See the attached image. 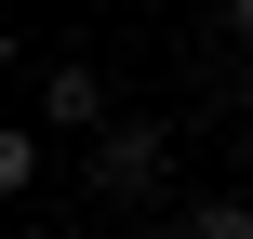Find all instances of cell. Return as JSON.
I'll return each mask as SVG.
<instances>
[{
    "mask_svg": "<svg viewBox=\"0 0 253 239\" xmlns=\"http://www.w3.org/2000/svg\"><path fill=\"white\" fill-rule=\"evenodd\" d=\"M13 239H53V226H13Z\"/></svg>",
    "mask_w": 253,
    "mask_h": 239,
    "instance_id": "obj_7",
    "label": "cell"
},
{
    "mask_svg": "<svg viewBox=\"0 0 253 239\" xmlns=\"http://www.w3.org/2000/svg\"><path fill=\"white\" fill-rule=\"evenodd\" d=\"M27 186H40V133L13 120V133H0V200H27Z\"/></svg>",
    "mask_w": 253,
    "mask_h": 239,
    "instance_id": "obj_4",
    "label": "cell"
},
{
    "mask_svg": "<svg viewBox=\"0 0 253 239\" xmlns=\"http://www.w3.org/2000/svg\"><path fill=\"white\" fill-rule=\"evenodd\" d=\"M173 239H253V200H187Z\"/></svg>",
    "mask_w": 253,
    "mask_h": 239,
    "instance_id": "obj_3",
    "label": "cell"
},
{
    "mask_svg": "<svg viewBox=\"0 0 253 239\" xmlns=\"http://www.w3.org/2000/svg\"><path fill=\"white\" fill-rule=\"evenodd\" d=\"M40 133H107V80L93 67H40Z\"/></svg>",
    "mask_w": 253,
    "mask_h": 239,
    "instance_id": "obj_2",
    "label": "cell"
},
{
    "mask_svg": "<svg viewBox=\"0 0 253 239\" xmlns=\"http://www.w3.org/2000/svg\"><path fill=\"white\" fill-rule=\"evenodd\" d=\"M160 160H173V133H160V120H107V133H93V186H107V200H147V186H160Z\"/></svg>",
    "mask_w": 253,
    "mask_h": 239,
    "instance_id": "obj_1",
    "label": "cell"
},
{
    "mask_svg": "<svg viewBox=\"0 0 253 239\" xmlns=\"http://www.w3.org/2000/svg\"><path fill=\"white\" fill-rule=\"evenodd\" d=\"M240 160H253V106H240Z\"/></svg>",
    "mask_w": 253,
    "mask_h": 239,
    "instance_id": "obj_6",
    "label": "cell"
},
{
    "mask_svg": "<svg viewBox=\"0 0 253 239\" xmlns=\"http://www.w3.org/2000/svg\"><path fill=\"white\" fill-rule=\"evenodd\" d=\"M227 40H240V53H253V0H227Z\"/></svg>",
    "mask_w": 253,
    "mask_h": 239,
    "instance_id": "obj_5",
    "label": "cell"
}]
</instances>
